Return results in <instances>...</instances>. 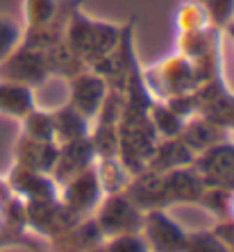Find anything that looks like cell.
<instances>
[{
  "instance_id": "cell-1",
  "label": "cell",
  "mask_w": 234,
  "mask_h": 252,
  "mask_svg": "<svg viewBox=\"0 0 234 252\" xmlns=\"http://www.w3.org/2000/svg\"><path fill=\"white\" fill-rule=\"evenodd\" d=\"M121 32H123V28L102 23V21H94L75 7L68 18V25H66L64 43L70 48V53L89 68L116 48Z\"/></svg>"
},
{
  "instance_id": "cell-2",
  "label": "cell",
  "mask_w": 234,
  "mask_h": 252,
  "mask_svg": "<svg viewBox=\"0 0 234 252\" xmlns=\"http://www.w3.org/2000/svg\"><path fill=\"white\" fill-rule=\"evenodd\" d=\"M143 82H146L152 100H168L173 95L193 94L198 89L196 70L184 55H173L159 66L150 68L148 75H143Z\"/></svg>"
},
{
  "instance_id": "cell-3",
  "label": "cell",
  "mask_w": 234,
  "mask_h": 252,
  "mask_svg": "<svg viewBox=\"0 0 234 252\" xmlns=\"http://www.w3.org/2000/svg\"><path fill=\"white\" fill-rule=\"evenodd\" d=\"M48 75H50V70H48L43 50L18 46L9 57H5L0 62V77L2 80L25 84L30 89L41 87L48 80Z\"/></svg>"
},
{
  "instance_id": "cell-4",
  "label": "cell",
  "mask_w": 234,
  "mask_h": 252,
  "mask_svg": "<svg viewBox=\"0 0 234 252\" xmlns=\"http://www.w3.org/2000/svg\"><path fill=\"white\" fill-rule=\"evenodd\" d=\"M107 94H109L107 82L94 70L84 68L82 73H77L68 80V105L89 121L98 116Z\"/></svg>"
},
{
  "instance_id": "cell-5",
  "label": "cell",
  "mask_w": 234,
  "mask_h": 252,
  "mask_svg": "<svg viewBox=\"0 0 234 252\" xmlns=\"http://www.w3.org/2000/svg\"><path fill=\"white\" fill-rule=\"evenodd\" d=\"M96 159V148L91 136H84V139H75L68 141V143H62L59 146V155L57 161H55V177L59 182H68L70 177H75L77 173L87 170L89 166L94 164Z\"/></svg>"
},
{
  "instance_id": "cell-6",
  "label": "cell",
  "mask_w": 234,
  "mask_h": 252,
  "mask_svg": "<svg viewBox=\"0 0 234 252\" xmlns=\"http://www.w3.org/2000/svg\"><path fill=\"white\" fill-rule=\"evenodd\" d=\"M180 139H182V143L196 155V153H202V150H207V148H211V146H216L221 141H228L230 136H228V129L225 127H221L218 123H214V121H209V118H205L200 114L198 118L191 116L184 121Z\"/></svg>"
},
{
  "instance_id": "cell-7",
  "label": "cell",
  "mask_w": 234,
  "mask_h": 252,
  "mask_svg": "<svg viewBox=\"0 0 234 252\" xmlns=\"http://www.w3.org/2000/svg\"><path fill=\"white\" fill-rule=\"evenodd\" d=\"M193 159L196 155L182 143L180 136H173V139H162L155 143L146 166L150 168V173H168L182 166H193Z\"/></svg>"
},
{
  "instance_id": "cell-8",
  "label": "cell",
  "mask_w": 234,
  "mask_h": 252,
  "mask_svg": "<svg viewBox=\"0 0 234 252\" xmlns=\"http://www.w3.org/2000/svg\"><path fill=\"white\" fill-rule=\"evenodd\" d=\"M100 227L109 232V234H118V232H130L141 225V216L132 209L130 200L114 195L107 200V205L100 211Z\"/></svg>"
},
{
  "instance_id": "cell-9",
  "label": "cell",
  "mask_w": 234,
  "mask_h": 252,
  "mask_svg": "<svg viewBox=\"0 0 234 252\" xmlns=\"http://www.w3.org/2000/svg\"><path fill=\"white\" fill-rule=\"evenodd\" d=\"M21 168L36 170V173H48L55 168L59 155V143L57 141H34L25 136L21 141Z\"/></svg>"
},
{
  "instance_id": "cell-10",
  "label": "cell",
  "mask_w": 234,
  "mask_h": 252,
  "mask_svg": "<svg viewBox=\"0 0 234 252\" xmlns=\"http://www.w3.org/2000/svg\"><path fill=\"white\" fill-rule=\"evenodd\" d=\"M148 236L159 252H180L184 250V243H187L180 227L159 211H152L148 216Z\"/></svg>"
},
{
  "instance_id": "cell-11",
  "label": "cell",
  "mask_w": 234,
  "mask_h": 252,
  "mask_svg": "<svg viewBox=\"0 0 234 252\" xmlns=\"http://www.w3.org/2000/svg\"><path fill=\"white\" fill-rule=\"evenodd\" d=\"M198 164V170L211 177H230L234 175V143L221 141L216 146L207 148L198 153V159H193Z\"/></svg>"
},
{
  "instance_id": "cell-12",
  "label": "cell",
  "mask_w": 234,
  "mask_h": 252,
  "mask_svg": "<svg viewBox=\"0 0 234 252\" xmlns=\"http://www.w3.org/2000/svg\"><path fill=\"white\" fill-rule=\"evenodd\" d=\"M50 116H53L55 141H57L59 146H62V143H68V141L89 136V118H84L80 112H75L68 102L62 105L59 109H55Z\"/></svg>"
},
{
  "instance_id": "cell-13",
  "label": "cell",
  "mask_w": 234,
  "mask_h": 252,
  "mask_svg": "<svg viewBox=\"0 0 234 252\" xmlns=\"http://www.w3.org/2000/svg\"><path fill=\"white\" fill-rule=\"evenodd\" d=\"M100 189H102V184L98 180V173L89 166L87 170L77 173L75 177H70L66 182L64 198L68 200L70 207H91L100 198Z\"/></svg>"
},
{
  "instance_id": "cell-14",
  "label": "cell",
  "mask_w": 234,
  "mask_h": 252,
  "mask_svg": "<svg viewBox=\"0 0 234 252\" xmlns=\"http://www.w3.org/2000/svg\"><path fill=\"white\" fill-rule=\"evenodd\" d=\"M32 109H34L32 89L18 82H9V80L0 82V112L16 118H25Z\"/></svg>"
},
{
  "instance_id": "cell-15",
  "label": "cell",
  "mask_w": 234,
  "mask_h": 252,
  "mask_svg": "<svg viewBox=\"0 0 234 252\" xmlns=\"http://www.w3.org/2000/svg\"><path fill=\"white\" fill-rule=\"evenodd\" d=\"M80 0H75L73 5H68L66 9L64 0H25V14H28V23L30 28H36V25H46L50 21H55L57 16L66 12H73L77 7Z\"/></svg>"
},
{
  "instance_id": "cell-16",
  "label": "cell",
  "mask_w": 234,
  "mask_h": 252,
  "mask_svg": "<svg viewBox=\"0 0 234 252\" xmlns=\"http://www.w3.org/2000/svg\"><path fill=\"white\" fill-rule=\"evenodd\" d=\"M150 123L157 132V136L162 139H173V136H180L182 125H184V118H180L173 109L164 105V102H152L150 107Z\"/></svg>"
},
{
  "instance_id": "cell-17",
  "label": "cell",
  "mask_w": 234,
  "mask_h": 252,
  "mask_svg": "<svg viewBox=\"0 0 234 252\" xmlns=\"http://www.w3.org/2000/svg\"><path fill=\"white\" fill-rule=\"evenodd\" d=\"M25 121V136L34 141H55V129H53V116L48 112H39L32 109Z\"/></svg>"
},
{
  "instance_id": "cell-18",
  "label": "cell",
  "mask_w": 234,
  "mask_h": 252,
  "mask_svg": "<svg viewBox=\"0 0 234 252\" xmlns=\"http://www.w3.org/2000/svg\"><path fill=\"white\" fill-rule=\"evenodd\" d=\"M207 12L214 28H225L234 16V0H193Z\"/></svg>"
},
{
  "instance_id": "cell-19",
  "label": "cell",
  "mask_w": 234,
  "mask_h": 252,
  "mask_svg": "<svg viewBox=\"0 0 234 252\" xmlns=\"http://www.w3.org/2000/svg\"><path fill=\"white\" fill-rule=\"evenodd\" d=\"M18 46H21V30H18L16 21L0 16V62L9 57Z\"/></svg>"
},
{
  "instance_id": "cell-20",
  "label": "cell",
  "mask_w": 234,
  "mask_h": 252,
  "mask_svg": "<svg viewBox=\"0 0 234 252\" xmlns=\"http://www.w3.org/2000/svg\"><path fill=\"white\" fill-rule=\"evenodd\" d=\"M187 252H228L221 241H216L211 234H196L184 243Z\"/></svg>"
},
{
  "instance_id": "cell-21",
  "label": "cell",
  "mask_w": 234,
  "mask_h": 252,
  "mask_svg": "<svg viewBox=\"0 0 234 252\" xmlns=\"http://www.w3.org/2000/svg\"><path fill=\"white\" fill-rule=\"evenodd\" d=\"M109 252H148V250H146V243L139 241L136 236L123 234V236H116V241L109 246Z\"/></svg>"
},
{
  "instance_id": "cell-22",
  "label": "cell",
  "mask_w": 234,
  "mask_h": 252,
  "mask_svg": "<svg viewBox=\"0 0 234 252\" xmlns=\"http://www.w3.org/2000/svg\"><path fill=\"white\" fill-rule=\"evenodd\" d=\"M225 28H228V34H230V39H232V43H234V23H228Z\"/></svg>"
}]
</instances>
